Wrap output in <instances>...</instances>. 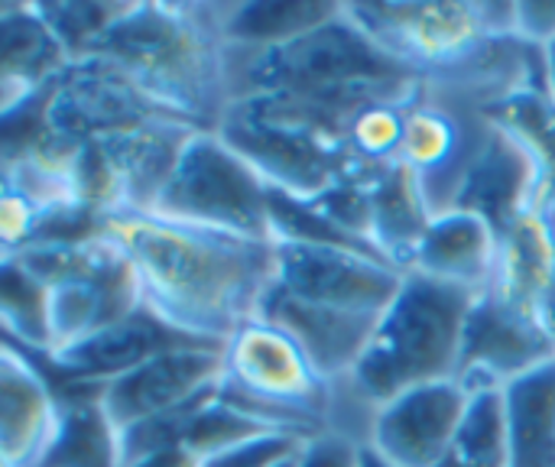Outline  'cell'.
I'll return each mask as SVG.
<instances>
[{"instance_id": "8992f818", "label": "cell", "mask_w": 555, "mask_h": 467, "mask_svg": "<svg viewBox=\"0 0 555 467\" xmlns=\"http://www.w3.org/2000/svg\"><path fill=\"white\" fill-rule=\"evenodd\" d=\"M221 397L270 429L319 436L332 429L335 387L315 371L302 345L276 322L257 315L224 345Z\"/></svg>"}, {"instance_id": "ba28073f", "label": "cell", "mask_w": 555, "mask_h": 467, "mask_svg": "<svg viewBox=\"0 0 555 467\" xmlns=\"http://www.w3.org/2000/svg\"><path fill=\"white\" fill-rule=\"evenodd\" d=\"M345 13L406 72L439 78L514 36V3H345ZM517 39V36H514Z\"/></svg>"}, {"instance_id": "5b68a950", "label": "cell", "mask_w": 555, "mask_h": 467, "mask_svg": "<svg viewBox=\"0 0 555 467\" xmlns=\"http://www.w3.org/2000/svg\"><path fill=\"white\" fill-rule=\"evenodd\" d=\"M215 130L267 182L273 195L309 205L345 179V146L306 104L293 98H234Z\"/></svg>"}, {"instance_id": "d6a6232c", "label": "cell", "mask_w": 555, "mask_h": 467, "mask_svg": "<svg viewBox=\"0 0 555 467\" xmlns=\"http://www.w3.org/2000/svg\"><path fill=\"white\" fill-rule=\"evenodd\" d=\"M540 78H543V91L550 94V101L555 104V42L540 49Z\"/></svg>"}, {"instance_id": "44dd1931", "label": "cell", "mask_w": 555, "mask_h": 467, "mask_svg": "<svg viewBox=\"0 0 555 467\" xmlns=\"http://www.w3.org/2000/svg\"><path fill=\"white\" fill-rule=\"evenodd\" d=\"M260 315L276 322L280 328H286L302 345V351L309 354L315 371L332 387H338L351 377V371L358 367V361L367 351L374 328L380 322L374 315H354V312L309 306V302L289 299L276 289H270Z\"/></svg>"}, {"instance_id": "d6986e66", "label": "cell", "mask_w": 555, "mask_h": 467, "mask_svg": "<svg viewBox=\"0 0 555 467\" xmlns=\"http://www.w3.org/2000/svg\"><path fill=\"white\" fill-rule=\"evenodd\" d=\"M72 55L39 16L36 3L0 7V111L3 117L36 104L65 72Z\"/></svg>"}, {"instance_id": "7402d4cb", "label": "cell", "mask_w": 555, "mask_h": 467, "mask_svg": "<svg viewBox=\"0 0 555 467\" xmlns=\"http://www.w3.org/2000/svg\"><path fill=\"white\" fill-rule=\"evenodd\" d=\"M185 341L189 338L169 332L166 325H159L153 315H146L140 309V312L101 328L98 335H91L78 348H68V351L49 358V364L55 371H62L68 380H75V387L78 384L81 387H101V384L140 367L153 354H159L172 345H185Z\"/></svg>"}, {"instance_id": "4fadbf2b", "label": "cell", "mask_w": 555, "mask_h": 467, "mask_svg": "<svg viewBox=\"0 0 555 467\" xmlns=\"http://www.w3.org/2000/svg\"><path fill=\"white\" fill-rule=\"evenodd\" d=\"M224 380V358L221 345H172L140 367L107 380L98 387V403L114 426V432L172 416L179 410L195 406L198 400L211 397Z\"/></svg>"}, {"instance_id": "1f68e13d", "label": "cell", "mask_w": 555, "mask_h": 467, "mask_svg": "<svg viewBox=\"0 0 555 467\" xmlns=\"http://www.w3.org/2000/svg\"><path fill=\"white\" fill-rule=\"evenodd\" d=\"M130 467H198V462L189 452H182V449H169V452L150 455V458H143V462H137V465Z\"/></svg>"}, {"instance_id": "83f0119b", "label": "cell", "mask_w": 555, "mask_h": 467, "mask_svg": "<svg viewBox=\"0 0 555 467\" xmlns=\"http://www.w3.org/2000/svg\"><path fill=\"white\" fill-rule=\"evenodd\" d=\"M39 16L49 23V29L59 36L72 62L88 59L101 39L114 29V23L124 16L127 3H36Z\"/></svg>"}, {"instance_id": "9c48e42d", "label": "cell", "mask_w": 555, "mask_h": 467, "mask_svg": "<svg viewBox=\"0 0 555 467\" xmlns=\"http://www.w3.org/2000/svg\"><path fill=\"white\" fill-rule=\"evenodd\" d=\"M198 127L159 117L81 146V182L94 215H150L185 140Z\"/></svg>"}, {"instance_id": "ffe728a7", "label": "cell", "mask_w": 555, "mask_h": 467, "mask_svg": "<svg viewBox=\"0 0 555 467\" xmlns=\"http://www.w3.org/2000/svg\"><path fill=\"white\" fill-rule=\"evenodd\" d=\"M452 208L478 211L498 231L527 208H540V176L533 159L494 120H488L485 140L472 159V169Z\"/></svg>"}, {"instance_id": "ac0fdd59", "label": "cell", "mask_w": 555, "mask_h": 467, "mask_svg": "<svg viewBox=\"0 0 555 467\" xmlns=\"http://www.w3.org/2000/svg\"><path fill=\"white\" fill-rule=\"evenodd\" d=\"M498 254L501 231L485 215L468 208H449L429 221L406 273L481 296L494 286Z\"/></svg>"}, {"instance_id": "f546056e", "label": "cell", "mask_w": 555, "mask_h": 467, "mask_svg": "<svg viewBox=\"0 0 555 467\" xmlns=\"http://www.w3.org/2000/svg\"><path fill=\"white\" fill-rule=\"evenodd\" d=\"M296 467H367V449L345 432L325 429L306 442Z\"/></svg>"}, {"instance_id": "4316f807", "label": "cell", "mask_w": 555, "mask_h": 467, "mask_svg": "<svg viewBox=\"0 0 555 467\" xmlns=\"http://www.w3.org/2000/svg\"><path fill=\"white\" fill-rule=\"evenodd\" d=\"M0 322L3 341L16 345L26 354L46 358V286L26 273L13 257H3V283H0Z\"/></svg>"}, {"instance_id": "277c9868", "label": "cell", "mask_w": 555, "mask_h": 467, "mask_svg": "<svg viewBox=\"0 0 555 467\" xmlns=\"http://www.w3.org/2000/svg\"><path fill=\"white\" fill-rule=\"evenodd\" d=\"M228 59L231 101L244 94L283 91L361 107L374 98L406 94L423 85V78L397 65L345 10L338 20L283 46Z\"/></svg>"}, {"instance_id": "4dcf8cb0", "label": "cell", "mask_w": 555, "mask_h": 467, "mask_svg": "<svg viewBox=\"0 0 555 467\" xmlns=\"http://www.w3.org/2000/svg\"><path fill=\"white\" fill-rule=\"evenodd\" d=\"M514 36L533 49L555 42V3H514Z\"/></svg>"}, {"instance_id": "603a6c76", "label": "cell", "mask_w": 555, "mask_h": 467, "mask_svg": "<svg viewBox=\"0 0 555 467\" xmlns=\"http://www.w3.org/2000/svg\"><path fill=\"white\" fill-rule=\"evenodd\" d=\"M345 3H211V23L228 49V55L263 52L283 46L302 33H312L332 20H338Z\"/></svg>"}, {"instance_id": "6da1fadb", "label": "cell", "mask_w": 555, "mask_h": 467, "mask_svg": "<svg viewBox=\"0 0 555 467\" xmlns=\"http://www.w3.org/2000/svg\"><path fill=\"white\" fill-rule=\"evenodd\" d=\"M98 224L124 247L140 309L169 332L224 345L257 319L273 283V241H250L156 215H101Z\"/></svg>"}, {"instance_id": "836d02e7", "label": "cell", "mask_w": 555, "mask_h": 467, "mask_svg": "<svg viewBox=\"0 0 555 467\" xmlns=\"http://www.w3.org/2000/svg\"><path fill=\"white\" fill-rule=\"evenodd\" d=\"M367 467H374V465H371V458H367Z\"/></svg>"}, {"instance_id": "f1b7e54d", "label": "cell", "mask_w": 555, "mask_h": 467, "mask_svg": "<svg viewBox=\"0 0 555 467\" xmlns=\"http://www.w3.org/2000/svg\"><path fill=\"white\" fill-rule=\"evenodd\" d=\"M309 439L312 436H306V432H286V429L260 432V436L244 439L218 455L202 458L198 467H283L302 455Z\"/></svg>"}, {"instance_id": "52a82bcc", "label": "cell", "mask_w": 555, "mask_h": 467, "mask_svg": "<svg viewBox=\"0 0 555 467\" xmlns=\"http://www.w3.org/2000/svg\"><path fill=\"white\" fill-rule=\"evenodd\" d=\"M150 215L234 237L273 241V192L215 127H198L185 140Z\"/></svg>"}, {"instance_id": "9a60e30c", "label": "cell", "mask_w": 555, "mask_h": 467, "mask_svg": "<svg viewBox=\"0 0 555 467\" xmlns=\"http://www.w3.org/2000/svg\"><path fill=\"white\" fill-rule=\"evenodd\" d=\"M550 361H555V338L543 325L494 293L475 299L459 367V380L468 390H504Z\"/></svg>"}, {"instance_id": "30bf717a", "label": "cell", "mask_w": 555, "mask_h": 467, "mask_svg": "<svg viewBox=\"0 0 555 467\" xmlns=\"http://www.w3.org/2000/svg\"><path fill=\"white\" fill-rule=\"evenodd\" d=\"M276 283L273 289L322 309L380 319L406 273L387 257L338 241H273Z\"/></svg>"}, {"instance_id": "2e32d148", "label": "cell", "mask_w": 555, "mask_h": 467, "mask_svg": "<svg viewBox=\"0 0 555 467\" xmlns=\"http://www.w3.org/2000/svg\"><path fill=\"white\" fill-rule=\"evenodd\" d=\"M62 397L33 354L0 351V467H46L62 436Z\"/></svg>"}, {"instance_id": "8fae6325", "label": "cell", "mask_w": 555, "mask_h": 467, "mask_svg": "<svg viewBox=\"0 0 555 467\" xmlns=\"http://www.w3.org/2000/svg\"><path fill=\"white\" fill-rule=\"evenodd\" d=\"M23 111L46 137L68 146H85L146 120L169 117L117 65L98 55L72 62V68Z\"/></svg>"}, {"instance_id": "7c38bea8", "label": "cell", "mask_w": 555, "mask_h": 467, "mask_svg": "<svg viewBox=\"0 0 555 467\" xmlns=\"http://www.w3.org/2000/svg\"><path fill=\"white\" fill-rule=\"evenodd\" d=\"M485 130L488 117L459 98L426 85L413 98L400 163L416 176L436 215L455 205Z\"/></svg>"}, {"instance_id": "3957f363", "label": "cell", "mask_w": 555, "mask_h": 467, "mask_svg": "<svg viewBox=\"0 0 555 467\" xmlns=\"http://www.w3.org/2000/svg\"><path fill=\"white\" fill-rule=\"evenodd\" d=\"M91 55L117 65L163 114L192 127H215L231 104V59L211 3L133 0Z\"/></svg>"}, {"instance_id": "e0dca14e", "label": "cell", "mask_w": 555, "mask_h": 467, "mask_svg": "<svg viewBox=\"0 0 555 467\" xmlns=\"http://www.w3.org/2000/svg\"><path fill=\"white\" fill-rule=\"evenodd\" d=\"M501 302L530 315L555 338V215L527 208L501 228L494 286Z\"/></svg>"}, {"instance_id": "484cf974", "label": "cell", "mask_w": 555, "mask_h": 467, "mask_svg": "<svg viewBox=\"0 0 555 467\" xmlns=\"http://www.w3.org/2000/svg\"><path fill=\"white\" fill-rule=\"evenodd\" d=\"M423 88V85H420ZM420 88L406 94H384L361 104L345 124V156L354 166H390L400 163L410 104Z\"/></svg>"}, {"instance_id": "e575fe53", "label": "cell", "mask_w": 555, "mask_h": 467, "mask_svg": "<svg viewBox=\"0 0 555 467\" xmlns=\"http://www.w3.org/2000/svg\"><path fill=\"white\" fill-rule=\"evenodd\" d=\"M553 215H555V211H553Z\"/></svg>"}, {"instance_id": "5bb4252c", "label": "cell", "mask_w": 555, "mask_h": 467, "mask_svg": "<svg viewBox=\"0 0 555 467\" xmlns=\"http://www.w3.org/2000/svg\"><path fill=\"white\" fill-rule=\"evenodd\" d=\"M472 397L475 393L455 377L387 400L367 423V455L384 467H439Z\"/></svg>"}, {"instance_id": "d4e9b609", "label": "cell", "mask_w": 555, "mask_h": 467, "mask_svg": "<svg viewBox=\"0 0 555 467\" xmlns=\"http://www.w3.org/2000/svg\"><path fill=\"white\" fill-rule=\"evenodd\" d=\"M472 393V406L439 467H514L504 390Z\"/></svg>"}, {"instance_id": "cb8c5ba5", "label": "cell", "mask_w": 555, "mask_h": 467, "mask_svg": "<svg viewBox=\"0 0 555 467\" xmlns=\"http://www.w3.org/2000/svg\"><path fill=\"white\" fill-rule=\"evenodd\" d=\"M514 467H555V361L504 387Z\"/></svg>"}, {"instance_id": "7a4b0ae2", "label": "cell", "mask_w": 555, "mask_h": 467, "mask_svg": "<svg viewBox=\"0 0 555 467\" xmlns=\"http://www.w3.org/2000/svg\"><path fill=\"white\" fill-rule=\"evenodd\" d=\"M475 299L472 293L406 273L403 289L380 315L358 367L335 387L332 429L364 442L371 416L387 400L455 380Z\"/></svg>"}]
</instances>
